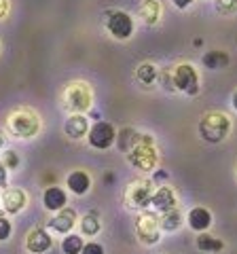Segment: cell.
Wrapping results in <instances>:
<instances>
[{
    "instance_id": "obj_1",
    "label": "cell",
    "mask_w": 237,
    "mask_h": 254,
    "mask_svg": "<svg viewBox=\"0 0 237 254\" xmlns=\"http://www.w3.org/2000/svg\"><path fill=\"white\" fill-rule=\"evenodd\" d=\"M127 159L136 170L153 172L157 168V161H159V155H157L153 140L148 138L146 133H138L136 140H133V144L127 150Z\"/></svg>"
},
{
    "instance_id": "obj_2",
    "label": "cell",
    "mask_w": 237,
    "mask_h": 254,
    "mask_svg": "<svg viewBox=\"0 0 237 254\" xmlns=\"http://www.w3.org/2000/svg\"><path fill=\"white\" fill-rule=\"evenodd\" d=\"M229 131H231V119L225 113H218V110H212V113H205L199 121V136L210 142V144H218L223 142Z\"/></svg>"
},
{
    "instance_id": "obj_3",
    "label": "cell",
    "mask_w": 237,
    "mask_h": 254,
    "mask_svg": "<svg viewBox=\"0 0 237 254\" xmlns=\"http://www.w3.org/2000/svg\"><path fill=\"white\" fill-rule=\"evenodd\" d=\"M6 129H9L15 138H34L38 129H41V119L36 113L28 108L15 110V113L6 119Z\"/></svg>"
},
{
    "instance_id": "obj_4",
    "label": "cell",
    "mask_w": 237,
    "mask_h": 254,
    "mask_svg": "<svg viewBox=\"0 0 237 254\" xmlns=\"http://www.w3.org/2000/svg\"><path fill=\"white\" fill-rule=\"evenodd\" d=\"M93 104V93H91V87L87 83L81 81H74L66 87L64 91V106L74 115H83L91 108Z\"/></svg>"
},
{
    "instance_id": "obj_5",
    "label": "cell",
    "mask_w": 237,
    "mask_h": 254,
    "mask_svg": "<svg viewBox=\"0 0 237 254\" xmlns=\"http://www.w3.org/2000/svg\"><path fill=\"white\" fill-rule=\"evenodd\" d=\"M136 235H138V240L146 246L159 244V240H161L159 216L153 212H142L136 220Z\"/></svg>"
},
{
    "instance_id": "obj_6",
    "label": "cell",
    "mask_w": 237,
    "mask_h": 254,
    "mask_svg": "<svg viewBox=\"0 0 237 254\" xmlns=\"http://www.w3.org/2000/svg\"><path fill=\"white\" fill-rule=\"evenodd\" d=\"M153 193H155V182L148 180V178H142L131 182L125 190V201H127L131 208H148L153 199Z\"/></svg>"
},
{
    "instance_id": "obj_7",
    "label": "cell",
    "mask_w": 237,
    "mask_h": 254,
    "mask_svg": "<svg viewBox=\"0 0 237 254\" xmlns=\"http://www.w3.org/2000/svg\"><path fill=\"white\" fill-rule=\"evenodd\" d=\"M172 81H174V89L184 91L188 95H195L199 91V76H197V70L191 64H180V66L174 68Z\"/></svg>"
},
{
    "instance_id": "obj_8",
    "label": "cell",
    "mask_w": 237,
    "mask_h": 254,
    "mask_svg": "<svg viewBox=\"0 0 237 254\" xmlns=\"http://www.w3.org/2000/svg\"><path fill=\"white\" fill-rule=\"evenodd\" d=\"M106 28L118 41H127L133 34V19L129 17V13H125V11H113V13H108Z\"/></svg>"
},
{
    "instance_id": "obj_9",
    "label": "cell",
    "mask_w": 237,
    "mask_h": 254,
    "mask_svg": "<svg viewBox=\"0 0 237 254\" xmlns=\"http://www.w3.org/2000/svg\"><path fill=\"white\" fill-rule=\"evenodd\" d=\"M87 133H89V136H87V138H89V144L93 148H98V150L110 148V146L115 144V140H117L115 127L110 125V123H106V121H98Z\"/></svg>"
},
{
    "instance_id": "obj_10",
    "label": "cell",
    "mask_w": 237,
    "mask_h": 254,
    "mask_svg": "<svg viewBox=\"0 0 237 254\" xmlns=\"http://www.w3.org/2000/svg\"><path fill=\"white\" fill-rule=\"evenodd\" d=\"M51 246H53V237L43 227L32 229L26 237V250L32 254H45L47 250H51Z\"/></svg>"
},
{
    "instance_id": "obj_11",
    "label": "cell",
    "mask_w": 237,
    "mask_h": 254,
    "mask_svg": "<svg viewBox=\"0 0 237 254\" xmlns=\"http://www.w3.org/2000/svg\"><path fill=\"white\" fill-rule=\"evenodd\" d=\"M49 229H53L55 233H64L68 235L72 231V227L76 225V212L72 208H61L59 212H55V216L47 222Z\"/></svg>"
},
{
    "instance_id": "obj_12",
    "label": "cell",
    "mask_w": 237,
    "mask_h": 254,
    "mask_svg": "<svg viewBox=\"0 0 237 254\" xmlns=\"http://www.w3.org/2000/svg\"><path fill=\"white\" fill-rule=\"evenodd\" d=\"M0 203H2L4 212L17 214V212H21L23 208H26L28 195H26V190H23V189H6L4 195L0 197Z\"/></svg>"
},
{
    "instance_id": "obj_13",
    "label": "cell",
    "mask_w": 237,
    "mask_h": 254,
    "mask_svg": "<svg viewBox=\"0 0 237 254\" xmlns=\"http://www.w3.org/2000/svg\"><path fill=\"white\" fill-rule=\"evenodd\" d=\"M151 205L157 212H161V214L170 212V210L176 208V195H174V190L170 187H159V189H155Z\"/></svg>"
},
{
    "instance_id": "obj_14",
    "label": "cell",
    "mask_w": 237,
    "mask_h": 254,
    "mask_svg": "<svg viewBox=\"0 0 237 254\" xmlns=\"http://www.w3.org/2000/svg\"><path fill=\"white\" fill-rule=\"evenodd\" d=\"M64 131L68 138L81 140L87 136V131H89V121H87L85 115H70L64 123Z\"/></svg>"
},
{
    "instance_id": "obj_15",
    "label": "cell",
    "mask_w": 237,
    "mask_h": 254,
    "mask_svg": "<svg viewBox=\"0 0 237 254\" xmlns=\"http://www.w3.org/2000/svg\"><path fill=\"white\" fill-rule=\"evenodd\" d=\"M43 203H45V208L49 210V212H59L61 208H66L68 195H66L64 189L49 187V189L45 190V195H43Z\"/></svg>"
},
{
    "instance_id": "obj_16",
    "label": "cell",
    "mask_w": 237,
    "mask_h": 254,
    "mask_svg": "<svg viewBox=\"0 0 237 254\" xmlns=\"http://www.w3.org/2000/svg\"><path fill=\"white\" fill-rule=\"evenodd\" d=\"M186 220H188V227H191L193 231L205 233V229H210V225H212V214H210V210L197 205V208H193L191 212H188Z\"/></svg>"
},
{
    "instance_id": "obj_17",
    "label": "cell",
    "mask_w": 237,
    "mask_h": 254,
    "mask_svg": "<svg viewBox=\"0 0 237 254\" xmlns=\"http://www.w3.org/2000/svg\"><path fill=\"white\" fill-rule=\"evenodd\" d=\"M66 185H68V189L72 190L74 195H85L87 190L91 189V178H89V174H87V172H83V170H74V172L68 176Z\"/></svg>"
},
{
    "instance_id": "obj_18",
    "label": "cell",
    "mask_w": 237,
    "mask_h": 254,
    "mask_svg": "<svg viewBox=\"0 0 237 254\" xmlns=\"http://www.w3.org/2000/svg\"><path fill=\"white\" fill-rule=\"evenodd\" d=\"M159 15H161V6L157 0H144L140 6V17L144 19V23L148 26H155L157 21H159Z\"/></svg>"
},
{
    "instance_id": "obj_19",
    "label": "cell",
    "mask_w": 237,
    "mask_h": 254,
    "mask_svg": "<svg viewBox=\"0 0 237 254\" xmlns=\"http://www.w3.org/2000/svg\"><path fill=\"white\" fill-rule=\"evenodd\" d=\"M195 244H197V248H199L201 252H210V254L220 252L225 248V242L218 240V237H214V235H210V233H199V237H197Z\"/></svg>"
},
{
    "instance_id": "obj_20",
    "label": "cell",
    "mask_w": 237,
    "mask_h": 254,
    "mask_svg": "<svg viewBox=\"0 0 237 254\" xmlns=\"http://www.w3.org/2000/svg\"><path fill=\"white\" fill-rule=\"evenodd\" d=\"M203 66L210 68V70H220V68H227L229 64V55L225 51H208L201 58Z\"/></svg>"
},
{
    "instance_id": "obj_21",
    "label": "cell",
    "mask_w": 237,
    "mask_h": 254,
    "mask_svg": "<svg viewBox=\"0 0 237 254\" xmlns=\"http://www.w3.org/2000/svg\"><path fill=\"white\" fill-rule=\"evenodd\" d=\"M180 225H182V214H180L176 208L170 210V212H163L161 218H159V227L163 229V231H176V229H180Z\"/></svg>"
},
{
    "instance_id": "obj_22",
    "label": "cell",
    "mask_w": 237,
    "mask_h": 254,
    "mask_svg": "<svg viewBox=\"0 0 237 254\" xmlns=\"http://www.w3.org/2000/svg\"><path fill=\"white\" fill-rule=\"evenodd\" d=\"M157 76H159V72H157V66L155 64H140L138 70H136V78L142 83V85H153L157 81Z\"/></svg>"
},
{
    "instance_id": "obj_23",
    "label": "cell",
    "mask_w": 237,
    "mask_h": 254,
    "mask_svg": "<svg viewBox=\"0 0 237 254\" xmlns=\"http://www.w3.org/2000/svg\"><path fill=\"white\" fill-rule=\"evenodd\" d=\"M83 246H85L83 237L68 235V237H64V242H61V252H64V254H81Z\"/></svg>"
},
{
    "instance_id": "obj_24",
    "label": "cell",
    "mask_w": 237,
    "mask_h": 254,
    "mask_svg": "<svg viewBox=\"0 0 237 254\" xmlns=\"http://www.w3.org/2000/svg\"><path fill=\"white\" fill-rule=\"evenodd\" d=\"M81 231L89 237L100 233V220H98L96 214H87V216L81 218Z\"/></svg>"
},
{
    "instance_id": "obj_25",
    "label": "cell",
    "mask_w": 237,
    "mask_h": 254,
    "mask_svg": "<svg viewBox=\"0 0 237 254\" xmlns=\"http://www.w3.org/2000/svg\"><path fill=\"white\" fill-rule=\"evenodd\" d=\"M214 6L220 15H233L237 13V0H214Z\"/></svg>"
},
{
    "instance_id": "obj_26",
    "label": "cell",
    "mask_w": 237,
    "mask_h": 254,
    "mask_svg": "<svg viewBox=\"0 0 237 254\" xmlns=\"http://www.w3.org/2000/svg\"><path fill=\"white\" fill-rule=\"evenodd\" d=\"M136 136H138V133L133 131V129H125V131H121V136H118V148L127 153L129 146L133 144V140H136Z\"/></svg>"
},
{
    "instance_id": "obj_27",
    "label": "cell",
    "mask_w": 237,
    "mask_h": 254,
    "mask_svg": "<svg viewBox=\"0 0 237 254\" xmlns=\"http://www.w3.org/2000/svg\"><path fill=\"white\" fill-rule=\"evenodd\" d=\"M0 163H2L6 170H15L19 165V157H17L15 150H4V153H2V161H0Z\"/></svg>"
},
{
    "instance_id": "obj_28",
    "label": "cell",
    "mask_w": 237,
    "mask_h": 254,
    "mask_svg": "<svg viewBox=\"0 0 237 254\" xmlns=\"http://www.w3.org/2000/svg\"><path fill=\"white\" fill-rule=\"evenodd\" d=\"M11 231H13L11 220H9V218H4V216H0V242L9 240V237H11Z\"/></svg>"
},
{
    "instance_id": "obj_29",
    "label": "cell",
    "mask_w": 237,
    "mask_h": 254,
    "mask_svg": "<svg viewBox=\"0 0 237 254\" xmlns=\"http://www.w3.org/2000/svg\"><path fill=\"white\" fill-rule=\"evenodd\" d=\"M81 254H104V248H102L100 244H96V242H89V244L83 246Z\"/></svg>"
},
{
    "instance_id": "obj_30",
    "label": "cell",
    "mask_w": 237,
    "mask_h": 254,
    "mask_svg": "<svg viewBox=\"0 0 237 254\" xmlns=\"http://www.w3.org/2000/svg\"><path fill=\"white\" fill-rule=\"evenodd\" d=\"M161 83H163V87H165L168 91H176V89H174V81H172L170 70H165V72L161 74Z\"/></svg>"
},
{
    "instance_id": "obj_31",
    "label": "cell",
    "mask_w": 237,
    "mask_h": 254,
    "mask_svg": "<svg viewBox=\"0 0 237 254\" xmlns=\"http://www.w3.org/2000/svg\"><path fill=\"white\" fill-rule=\"evenodd\" d=\"M6 182H9V170H6L4 165L0 163V189H4Z\"/></svg>"
},
{
    "instance_id": "obj_32",
    "label": "cell",
    "mask_w": 237,
    "mask_h": 254,
    "mask_svg": "<svg viewBox=\"0 0 237 254\" xmlns=\"http://www.w3.org/2000/svg\"><path fill=\"white\" fill-rule=\"evenodd\" d=\"M6 13H9V0H0V19H4Z\"/></svg>"
},
{
    "instance_id": "obj_33",
    "label": "cell",
    "mask_w": 237,
    "mask_h": 254,
    "mask_svg": "<svg viewBox=\"0 0 237 254\" xmlns=\"http://www.w3.org/2000/svg\"><path fill=\"white\" fill-rule=\"evenodd\" d=\"M193 0H174V4L178 6V9H186V6H191Z\"/></svg>"
},
{
    "instance_id": "obj_34",
    "label": "cell",
    "mask_w": 237,
    "mask_h": 254,
    "mask_svg": "<svg viewBox=\"0 0 237 254\" xmlns=\"http://www.w3.org/2000/svg\"><path fill=\"white\" fill-rule=\"evenodd\" d=\"M231 104H233V108H235V110H237V91H235V93H233V100H231Z\"/></svg>"
},
{
    "instance_id": "obj_35",
    "label": "cell",
    "mask_w": 237,
    "mask_h": 254,
    "mask_svg": "<svg viewBox=\"0 0 237 254\" xmlns=\"http://www.w3.org/2000/svg\"><path fill=\"white\" fill-rule=\"evenodd\" d=\"M2 144H4V140H2V136H0V148H2Z\"/></svg>"
},
{
    "instance_id": "obj_36",
    "label": "cell",
    "mask_w": 237,
    "mask_h": 254,
    "mask_svg": "<svg viewBox=\"0 0 237 254\" xmlns=\"http://www.w3.org/2000/svg\"><path fill=\"white\" fill-rule=\"evenodd\" d=\"M0 208H2V203H0Z\"/></svg>"
}]
</instances>
